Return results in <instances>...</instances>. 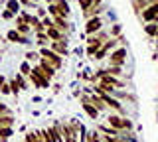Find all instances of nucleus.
Segmentation results:
<instances>
[{
    "label": "nucleus",
    "instance_id": "f257e3e1",
    "mask_svg": "<svg viewBox=\"0 0 158 142\" xmlns=\"http://www.w3.org/2000/svg\"><path fill=\"white\" fill-rule=\"evenodd\" d=\"M40 55H42L44 59H46L49 65L53 67V69H59V67H61V57H59L56 51H52V50H48V47H44V50L40 51Z\"/></svg>",
    "mask_w": 158,
    "mask_h": 142
},
{
    "label": "nucleus",
    "instance_id": "f03ea898",
    "mask_svg": "<svg viewBox=\"0 0 158 142\" xmlns=\"http://www.w3.org/2000/svg\"><path fill=\"white\" fill-rule=\"evenodd\" d=\"M34 71H36V73H40V75H42V77H46L48 81L52 79L53 75H56V69H53V67L49 65V63H48L46 59H42V61H40V65H38V67H36V69H34Z\"/></svg>",
    "mask_w": 158,
    "mask_h": 142
},
{
    "label": "nucleus",
    "instance_id": "7ed1b4c3",
    "mask_svg": "<svg viewBox=\"0 0 158 142\" xmlns=\"http://www.w3.org/2000/svg\"><path fill=\"white\" fill-rule=\"evenodd\" d=\"M30 79H32V83H34L36 87H42V89H46V87L49 85V81L46 79V77H42L40 73H36L34 69H32V73H30Z\"/></svg>",
    "mask_w": 158,
    "mask_h": 142
},
{
    "label": "nucleus",
    "instance_id": "20e7f679",
    "mask_svg": "<svg viewBox=\"0 0 158 142\" xmlns=\"http://www.w3.org/2000/svg\"><path fill=\"white\" fill-rule=\"evenodd\" d=\"M8 40H10V42H16V43H28V42H30L26 36H22V34L16 32V30H10V32H8Z\"/></svg>",
    "mask_w": 158,
    "mask_h": 142
},
{
    "label": "nucleus",
    "instance_id": "39448f33",
    "mask_svg": "<svg viewBox=\"0 0 158 142\" xmlns=\"http://www.w3.org/2000/svg\"><path fill=\"white\" fill-rule=\"evenodd\" d=\"M56 10H57V16L65 18L67 14H69V6H67V2H65V0H56Z\"/></svg>",
    "mask_w": 158,
    "mask_h": 142
},
{
    "label": "nucleus",
    "instance_id": "423d86ee",
    "mask_svg": "<svg viewBox=\"0 0 158 142\" xmlns=\"http://www.w3.org/2000/svg\"><path fill=\"white\" fill-rule=\"evenodd\" d=\"M52 51H56L57 55H67V46H65V42H53V43H52Z\"/></svg>",
    "mask_w": 158,
    "mask_h": 142
},
{
    "label": "nucleus",
    "instance_id": "0eeeda50",
    "mask_svg": "<svg viewBox=\"0 0 158 142\" xmlns=\"http://www.w3.org/2000/svg\"><path fill=\"white\" fill-rule=\"evenodd\" d=\"M99 28H101V20H99V18H89V20H87V28H85V30H87L89 34L97 32Z\"/></svg>",
    "mask_w": 158,
    "mask_h": 142
},
{
    "label": "nucleus",
    "instance_id": "6e6552de",
    "mask_svg": "<svg viewBox=\"0 0 158 142\" xmlns=\"http://www.w3.org/2000/svg\"><path fill=\"white\" fill-rule=\"evenodd\" d=\"M125 55H127L125 50H117V51L111 55V63H115V65H121V63L125 61Z\"/></svg>",
    "mask_w": 158,
    "mask_h": 142
},
{
    "label": "nucleus",
    "instance_id": "1a4fd4ad",
    "mask_svg": "<svg viewBox=\"0 0 158 142\" xmlns=\"http://www.w3.org/2000/svg\"><path fill=\"white\" fill-rule=\"evenodd\" d=\"M156 12H158V4H154V6H150L148 10L142 12V18H144V20H154Z\"/></svg>",
    "mask_w": 158,
    "mask_h": 142
},
{
    "label": "nucleus",
    "instance_id": "9d476101",
    "mask_svg": "<svg viewBox=\"0 0 158 142\" xmlns=\"http://www.w3.org/2000/svg\"><path fill=\"white\" fill-rule=\"evenodd\" d=\"M109 124H113L115 128H125V119H121V116H109Z\"/></svg>",
    "mask_w": 158,
    "mask_h": 142
},
{
    "label": "nucleus",
    "instance_id": "9b49d317",
    "mask_svg": "<svg viewBox=\"0 0 158 142\" xmlns=\"http://www.w3.org/2000/svg\"><path fill=\"white\" fill-rule=\"evenodd\" d=\"M12 124H14L12 115H0V128H4V126H12Z\"/></svg>",
    "mask_w": 158,
    "mask_h": 142
},
{
    "label": "nucleus",
    "instance_id": "f8f14e48",
    "mask_svg": "<svg viewBox=\"0 0 158 142\" xmlns=\"http://www.w3.org/2000/svg\"><path fill=\"white\" fill-rule=\"evenodd\" d=\"M83 109L89 112V116H91V119H97V109H95L93 105H89V103H83Z\"/></svg>",
    "mask_w": 158,
    "mask_h": 142
},
{
    "label": "nucleus",
    "instance_id": "ddd939ff",
    "mask_svg": "<svg viewBox=\"0 0 158 142\" xmlns=\"http://www.w3.org/2000/svg\"><path fill=\"white\" fill-rule=\"evenodd\" d=\"M12 136V126H4V128H0V138H10Z\"/></svg>",
    "mask_w": 158,
    "mask_h": 142
},
{
    "label": "nucleus",
    "instance_id": "4468645a",
    "mask_svg": "<svg viewBox=\"0 0 158 142\" xmlns=\"http://www.w3.org/2000/svg\"><path fill=\"white\" fill-rule=\"evenodd\" d=\"M30 73H32V67H30L28 61H24L22 65H20V75H30Z\"/></svg>",
    "mask_w": 158,
    "mask_h": 142
},
{
    "label": "nucleus",
    "instance_id": "2eb2a0df",
    "mask_svg": "<svg viewBox=\"0 0 158 142\" xmlns=\"http://www.w3.org/2000/svg\"><path fill=\"white\" fill-rule=\"evenodd\" d=\"M8 85H10V93H14V95H18V93H20V85H18L16 79H12Z\"/></svg>",
    "mask_w": 158,
    "mask_h": 142
},
{
    "label": "nucleus",
    "instance_id": "dca6fc26",
    "mask_svg": "<svg viewBox=\"0 0 158 142\" xmlns=\"http://www.w3.org/2000/svg\"><path fill=\"white\" fill-rule=\"evenodd\" d=\"M8 10L12 12V14H14V12H18V10H20V4L16 2V0H10V2H8Z\"/></svg>",
    "mask_w": 158,
    "mask_h": 142
},
{
    "label": "nucleus",
    "instance_id": "f3484780",
    "mask_svg": "<svg viewBox=\"0 0 158 142\" xmlns=\"http://www.w3.org/2000/svg\"><path fill=\"white\" fill-rule=\"evenodd\" d=\"M158 30V24H152V26H146V34H150V36H154Z\"/></svg>",
    "mask_w": 158,
    "mask_h": 142
},
{
    "label": "nucleus",
    "instance_id": "a211bd4d",
    "mask_svg": "<svg viewBox=\"0 0 158 142\" xmlns=\"http://www.w3.org/2000/svg\"><path fill=\"white\" fill-rule=\"evenodd\" d=\"M0 93H4V95H8V93H10V85H8L6 81H4L2 85H0Z\"/></svg>",
    "mask_w": 158,
    "mask_h": 142
},
{
    "label": "nucleus",
    "instance_id": "6ab92c4d",
    "mask_svg": "<svg viewBox=\"0 0 158 142\" xmlns=\"http://www.w3.org/2000/svg\"><path fill=\"white\" fill-rule=\"evenodd\" d=\"M26 59H28V61L38 59V53H36V51H28V53H26Z\"/></svg>",
    "mask_w": 158,
    "mask_h": 142
},
{
    "label": "nucleus",
    "instance_id": "aec40b11",
    "mask_svg": "<svg viewBox=\"0 0 158 142\" xmlns=\"http://www.w3.org/2000/svg\"><path fill=\"white\" fill-rule=\"evenodd\" d=\"M38 42H40V43L44 46V43L48 42V36H46V34H38Z\"/></svg>",
    "mask_w": 158,
    "mask_h": 142
},
{
    "label": "nucleus",
    "instance_id": "412c9836",
    "mask_svg": "<svg viewBox=\"0 0 158 142\" xmlns=\"http://www.w3.org/2000/svg\"><path fill=\"white\" fill-rule=\"evenodd\" d=\"M79 2H81V6H83V8H89V6L93 4V0H79Z\"/></svg>",
    "mask_w": 158,
    "mask_h": 142
},
{
    "label": "nucleus",
    "instance_id": "4be33fe9",
    "mask_svg": "<svg viewBox=\"0 0 158 142\" xmlns=\"http://www.w3.org/2000/svg\"><path fill=\"white\" fill-rule=\"evenodd\" d=\"M0 115H10V111H8L6 105H0Z\"/></svg>",
    "mask_w": 158,
    "mask_h": 142
},
{
    "label": "nucleus",
    "instance_id": "5701e85b",
    "mask_svg": "<svg viewBox=\"0 0 158 142\" xmlns=\"http://www.w3.org/2000/svg\"><path fill=\"white\" fill-rule=\"evenodd\" d=\"M49 14H52L53 18L57 16V10H56V4H52V6H49Z\"/></svg>",
    "mask_w": 158,
    "mask_h": 142
},
{
    "label": "nucleus",
    "instance_id": "b1692460",
    "mask_svg": "<svg viewBox=\"0 0 158 142\" xmlns=\"http://www.w3.org/2000/svg\"><path fill=\"white\" fill-rule=\"evenodd\" d=\"M2 16H4V18H12V12H10V10H6V12L2 14Z\"/></svg>",
    "mask_w": 158,
    "mask_h": 142
},
{
    "label": "nucleus",
    "instance_id": "393cba45",
    "mask_svg": "<svg viewBox=\"0 0 158 142\" xmlns=\"http://www.w3.org/2000/svg\"><path fill=\"white\" fill-rule=\"evenodd\" d=\"M0 142H4V138H0Z\"/></svg>",
    "mask_w": 158,
    "mask_h": 142
},
{
    "label": "nucleus",
    "instance_id": "a878e982",
    "mask_svg": "<svg viewBox=\"0 0 158 142\" xmlns=\"http://www.w3.org/2000/svg\"><path fill=\"white\" fill-rule=\"evenodd\" d=\"M156 36H158V30H156Z\"/></svg>",
    "mask_w": 158,
    "mask_h": 142
},
{
    "label": "nucleus",
    "instance_id": "bb28decb",
    "mask_svg": "<svg viewBox=\"0 0 158 142\" xmlns=\"http://www.w3.org/2000/svg\"><path fill=\"white\" fill-rule=\"evenodd\" d=\"M48 2H52V0H48Z\"/></svg>",
    "mask_w": 158,
    "mask_h": 142
}]
</instances>
